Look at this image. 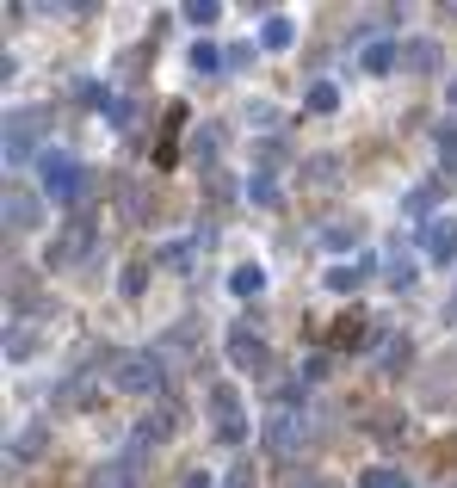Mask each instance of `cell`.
I'll return each instance as SVG.
<instances>
[{
    "mask_svg": "<svg viewBox=\"0 0 457 488\" xmlns=\"http://www.w3.org/2000/svg\"><path fill=\"white\" fill-rule=\"evenodd\" d=\"M37 174H43V198L50 205H81L87 198V167H81V155H69V148H43Z\"/></svg>",
    "mask_w": 457,
    "mask_h": 488,
    "instance_id": "1",
    "label": "cell"
},
{
    "mask_svg": "<svg viewBox=\"0 0 457 488\" xmlns=\"http://www.w3.org/2000/svg\"><path fill=\"white\" fill-rule=\"evenodd\" d=\"M161 384H167V371L155 352H124L111 365V389H124V396H161Z\"/></svg>",
    "mask_w": 457,
    "mask_h": 488,
    "instance_id": "2",
    "label": "cell"
},
{
    "mask_svg": "<svg viewBox=\"0 0 457 488\" xmlns=\"http://www.w3.org/2000/svg\"><path fill=\"white\" fill-rule=\"evenodd\" d=\"M211 433L223 439V445H242L247 439V408H242V389L235 384L211 389Z\"/></svg>",
    "mask_w": 457,
    "mask_h": 488,
    "instance_id": "3",
    "label": "cell"
},
{
    "mask_svg": "<svg viewBox=\"0 0 457 488\" xmlns=\"http://www.w3.org/2000/svg\"><path fill=\"white\" fill-rule=\"evenodd\" d=\"M223 347H229V365H235V371H272V347H266L253 328H229Z\"/></svg>",
    "mask_w": 457,
    "mask_h": 488,
    "instance_id": "4",
    "label": "cell"
},
{
    "mask_svg": "<svg viewBox=\"0 0 457 488\" xmlns=\"http://www.w3.org/2000/svg\"><path fill=\"white\" fill-rule=\"evenodd\" d=\"M421 247L433 266H457V216H433L421 223Z\"/></svg>",
    "mask_w": 457,
    "mask_h": 488,
    "instance_id": "5",
    "label": "cell"
},
{
    "mask_svg": "<svg viewBox=\"0 0 457 488\" xmlns=\"http://www.w3.org/2000/svg\"><path fill=\"white\" fill-rule=\"evenodd\" d=\"M303 439H309V415L279 408V415H272V426H266V445H272V452H297Z\"/></svg>",
    "mask_w": 457,
    "mask_h": 488,
    "instance_id": "6",
    "label": "cell"
},
{
    "mask_svg": "<svg viewBox=\"0 0 457 488\" xmlns=\"http://www.w3.org/2000/svg\"><path fill=\"white\" fill-rule=\"evenodd\" d=\"M371 273H377V260H371V254H365V260H340V266H328V291H340V297H347V291H358Z\"/></svg>",
    "mask_w": 457,
    "mask_h": 488,
    "instance_id": "7",
    "label": "cell"
},
{
    "mask_svg": "<svg viewBox=\"0 0 457 488\" xmlns=\"http://www.w3.org/2000/svg\"><path fill=\"white\" fill-rule=\"evenodd\" d=\"M37 223H43V205L25 192H6V229H37Z\"/></svg>",
    "mask_w": 457,
    "mask_h": 488,
    "instance_id": "8",
    "label": "cell"
},
{
    "mask_svg": "<svg viewBox=\"0 0 457 488\" xmlns=\"http://www.w3.org/2000/svg\"><path fill=\"white\" fill-rule=\"evenodd\" d=\"M290 43H297V25H290V13H272V19L260 25V50H272V56H279V50H290Z\"/></svg>",
    "mask_w": 457,
    "mask_h": 488,
    "instance_id": "9",
    "label": "cell"
},
{
    "mask_svg": "<svg viewBox=\"0 0 457 488\" xmlns=\"http://www.w3.org/2000/svg\"><path fill=\"white\" fill-rule=\"evenodd\" d=\"M32 137H37V118H13L6 124V167H19V155L32 148Z\"/></svg>",
    "mask_w": 457,
    "mask_h": 488,
    "instance_id": "10",
    "label": "cell"
},
{
    "mask_svg": "<svg viewBox=\"0 0 457 488\" xmlns=\"http://www.w3.org/2000/svg\"><path fill=\"white\" fill-rule=\"evenodd\" d=\"M402 62H408V69H421V74H433V69H439V62H445V50H439L433 37H414V43L402 50Z\"/></svg>",
    "mask_w": 457,
    "mask_h": 488,
    "instance_id": "11",
    "label": "cell"
},
{
    "mask_svg": "<svg viewBox=\"0 0 457 488\" xmlns=\"http://www.w3.org/2000/svg\"><path fill=\"white\" fill-rule=\"evenodd\" d=\"M358 69H365V74H389V69H395V43H384V37L365 43V50H358Z\"/></svg>",
    "mask_w": 457,
    "mask_h": 488,
    "instance_id": "12",
    "label": "cell"
},
{
    "mask_svg": "<svg viewBox=\"0 0 457 488\" xmlns=\"http://www.w3.org/2000/svg\"><path fill=\"white\" fill-rule=\"evenodd\" d=\"M87 247H93V229H69L62 242L50 247V266H69L74 254H87Z\"/></svg>",
    "mask_w": 457,
    "mask_h": 488,
    "instance_id": "13",
    "label": "cell"
},
{
    "mask_svg": "<svg viewBox=\"0 0 457 488\" xmlns=\"http://www.w3.org/2000/svg\"><path fill=\"white\" fill-rule=\"evenodd\" d=\"M408 359H414V347H408L402 334H389V340H384V352H377V365H384L389 378H395V371H408Z\"/></svg>",
    "mask_w": 457,
    "mask_h": 488,
    "instance_id": "14",
    "label": "cell"
},
{
    "mask_svg": "<svg viewBox=\"0 0 457 488\" xmlns=\"http://www.w3.org/2000/svg\"><path fill=\"white\" fill-rule=\"evenodd\" d=\"M247 198H253V205H260V210H279V205H284L279 179H266V174H253V179H247Z\"/></svg>",
    "mask_w": 457,
    "mask_h": 488,
    "instance_id": "15",
    "label": "cell"
},
{
    "mask_svg": "<svg viewBox=\"0 0 457 488\" xmlns=\"http://www.w3.org/2000/svg\"><path fill=\"white\" fill-rule=\"evenodd\" d=\"M229 291H235V297H260V291H266V273H260V266H235V273H229Z\"/></svg>",
    "mask_w": 457,
    "mask_h": 488,
    "instance_id": "16",
    "label": "cell"
},
{
    "mask_svg": "<svg viewBox=\"0 0 457 488\" xmlns=\"http://www.w3.org/2000/svg\"><path fill=\"white\" fill-rule=\"evenodd\" d=\"M358 488H408V476L389 464H371V470H358Z\"/></svg>",
    "mask_w": 457,
    "mask_h": 488,
    "instance_id": "17",
    "label": "cell"
},
{
    "mask_svg": "<svg viewBox=\"0 0 457 488\" xmlns=\"http://www.w3.org/2000/svg\"><path fill=\"white\" fill-rule=\"evenodd\" d=\"M321 247L328 254H347V247H358V229L352 223H334V229H321Z\"/></svg>",
    "mask_w": 457,
    "mask_h": 488,
    "instance_id": "18",
    "label": "cell"
},
{
    "mask_svg": "<svg viewBox=\"0 0 457 488\" xmlns=\"http://www.w3.org/2000/svg\"><path fill=\"white\" fill-rule=\"evenodd\" d=\"M433 205H439V186H414V192L402 198V210H408V216H426Z\"/></svg>",
    "mask_w": 457,
    "mask_h": 488,
    "instance_id": "19",
    "label": "cell"
},
{
    "mask_svg": "<svg viewBox=\"0 0 457 488\" xmlns=\"http://www.w3.org/2000/svg\"><path fill=\"white\" fill-rule=\"evenodd\" d=\"M389 284H395V291H408V284H414V260H408L402 247L389 254Z\"/></svg>",
    "mask_w": 457,
    "mask_h": 488,
    "instance_id": "20",
    "label": "cell"
},
{
    "mask_svg": "<svg viewBox=\"0 0 457 488\" xmlns=\"http://www.w3.org/2000/svg\"><path fill=\"white\" fill-rule=\"evenodd\" d=\"M186 62H192L198 74H211V69H223V50H216V43H192V56H186Z\"/></svg>",
    "mask_w": 457,
    "mask_h": 488,
    "instance_id": "21",
    "label": "cell"
},
{
    "mask_svg": "<svg viewBox=\"0 0 457 488\" xmlns=\"http://www.w3.org/2000/svg\"><path fill=\"white\" fill-rule=\"evenodd\" d=\"M334 105H340V87L334 81H316L309 87V111H334Z\"/></svg>",
    "mask_w": 457,
    "mask_h": 488,
    "instance_id": "22",
    "label": "cell"
},
{
    "mask_svg": "<svg viewBox=\"0 0 457 488\" xmlns=\"http://www.w3.org/2000/svg\"><path fill=\"white\" fill-rule=\"evenodd\" d=\"M161 266L186 273V266H192V242H167V247H161Z\"/></svg>",
    "mask_w": 457,
    "mask_h": 488,
    "instance_id": "23",
    "label": "cell"
},
{
    "mask_svg": "<svg viewBox=\"0 0 457 488\" xmlns=\"http://www.w3.org/2000/svg\"><path fill=\"white\" fill-rule=\"evenodd\" d=\"M334 167H340L334 155H316V161H309V186H334Z\"/></svg>",
    "mask_w": 457,
    "mask_h": 488,
    "instance_id": "24",
    "label": "cell"
},
{
    "mask_svg": "<svg viewBox=\"0 0 457 488\" xmlns=\"http://www.w3.org/2000/svg\"><path fill=\"white\" fill-rule=\"evenodd\" d=\"M37 452H43V426H32L25 439H13V464H19V457H37Z\"/></svg>",
    "mask_w": 457,
    "mask_h": 488,
    "instance_id": "25",
    "label": "cell"
},
{
    "mask_svg": "<svg viewBox=\"0 0 457 488\" xmlns=\"http://www.w3.org/2000/svg\"><path fill=\"white\" fill-rule=\"evenodd\" d=\"M142 284H148V266H124L118 291H124V297H142Z\"/></svg>",
    "mask_w": 457,
    "mask_h": 488,
    "instance_id": "26",
    "label": "cell"
},
{
    "mask_svg": "<svg viewBox=\"0 0 457 488\" xmlns=\"http://www.w3.org/2000/svg\"><path fill=\"white\" fill-rule=\"evenodd\" d=\"M186 19H192V25H211V19H223V6H216V0H192Z\"/></svg>",
    "mask_w": 457,
    "mask_h": 488,
    "instance_id": "27",
    "label": "cell"
},
{
    "mask_svg": "<svg viewBox=\"0 0 457 488\" xmlns=\"http://www.w3.org/2000/svg\"><path fill=\"white\" fill-rule=\"evenodd\" d=\"M106 111H111V124H118V130H124V124H130V118H137V100H106Z\"/></svg>",
    "mask_w": 457,
    "mask_h": 488,
    "instance_id": "28",
    "label": "cell"
},
{
    "mask_svg": "<svg viewBox=\"0 0 457 488\" xmlns=\"http://www.w3.org/2000/svg\"><path fill=\"white\" fill-rule=\"evenodd\" d=\"M223 62H229V69H247V62H253V43H229Z\"/></svg>",
    "mask_w": 457,
    "mask_h": 488,
    "instance_id": "29",
    "label": "cell"
},
{
    "mask_svg": "<svg viewBox=\"0 0 457 488\" xmlns=\"http://www.w3.org/2000/svg\"><path fill=\"white\" fill-rule=\"evenodd\" d=\"M303 378H309V384L328 378V352H309V359H303Z\"/></svg>",
    "mask_w": 457,
    "mask_h": 488,
    "instance_id": "30",
    "label": "cell"
},
{
    "mask_svg": "<svg viewBox=\"0 0 457 488\" xmlns=\"http://www.w3.org/2000/svg\"><path fill=\"white\" fill-rule=\"evenodd\" d=\"M216 142H223L216 130H198V161H211V155H216Z\"/></svg>",
    "mask_w": 457,
    "mask_h": 488,
    "instance_id": "31",
    "label": "cell"
},
{
    "mask_svg": "<svg viewBox=\"0 0 457 488\" xmlns=\"http://www.w3.org/2000/svg\"><path fill=\"white\" fill-rule=\"evenodd\" d=\"M439 148H445V161H457V124H445V130H439Z\"/></svg>",
    "mask_w": 457,
    "mask_h": 488,
    "instance_id": "32",
    "label": "cell"
},
{
    "mask_svg": "<svg viewBox=\"0 0 457 488\" xmlns=\"http://www.w3.org/2000/svg\"><path fill=\"white\" fill-rule=\"evenodd\" d=\"M223 488H253V470H247V464H235V470H229V483Z\"/></svg>",
    "mask_w": 457,
    "mask_h": 488,
    "instance_id": "33",
    "label": "cell"
},
{
    "mask_svg": "<svg viewBox=\"0 0 457 488\" xmlns=\"http://www.w3.org/2000/svg\"><path fill=\"white\" fill-rule=\"evenodd\" d=\"M179 488H211V470H186V476H179Z\"/></svg>",
    "mask_w": 457,
    "mask_h": 488,
    "instance_id": "34",
    "label": "cell"
},
{
    "mask_svg": "<svg viewBox=\"0 0 457 488\" xmlns=\"http://www.w3.org/2000/svg\"><path fill=\"white\" fill-rule=\"evenodd\" d=\"M445 100H452V105H457V74H452V81H445Z\"/></svg>",
    "mask_w": 457,
    "mask_h": 488,
    "instance_id": "35",
    "label": "cell"
},
{
    "mask_svg": "<svg viewBox=\"0 0 457 488\" xmlns=\"http://www.w3.org/2000/svg\"><path fill=\"white\" fill-rule=\"evenodd\" d=\"M452 310H457V303H452Z\"/></svg>",
    "mask_w": 457,
    "mask_h": 488,
    "instance_id": "36",
    "label": "cell"
}]
</instances>
